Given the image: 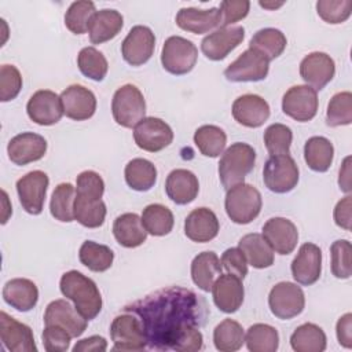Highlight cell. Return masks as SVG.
Listing matches in <instances>:
<instances>
[{
  "instance_id": "1",
  "label": "cell",
  "mask_w": 352,
  "mask_h": 352,
  "mask_svg": "<svg viewBox=\"0 0 352 352\" xmlns=\"http://www.w3.org/2000/svg\"><path fill=\"white\" fill-rule=\"evenodd\" d=\"M124 311L140 320L147 349L195 352L204 346L199 327L205 322L206 307L191 290L179 286L161 289Z\"/></svg>"
},
{
  "instance_id": "2",
  "label": "cell",
  "mask_w": 352,
  "mask_h": 352,
  "mask_svg": "<svg viewBox=\"0 0 352 352\" xmlns=\"http://www.w3.org/2000/svg\"><path fill=\"white\" fill-rule=\"evenodd\" d=\"M60 293L73 301L76 309L87 319H95L102 311V296L96 283L84 274L70 270L59 282Z\"/></svg>"
},
{
  "instance_id": "3",
  "label": "cell",
  "mask_w": 352,
  "mask_h": 352,
  "mask_svg": "<svg viewBox=\"0 0 352 352\" xmlns=\"http://www.w3.org/2000/svg\"><path fill=\"white\" fill-rule=\"evenodd\" d=\"M256 162L254 148L242 142L232 143L219 161V177L224 188H231L243 183L245 177L252 172Z\"/></svg>"
},
{
  "instance_id": "4",
  "label": "cell",
  "mask_w": 352,
  "mask_h": 352,
  "mask_svg": "<svg viewBox=\"0 0 352 352\" xmlns=\"http://www.w3.org/2000/svg\"><path fill=\"white\" fill-rule=\"evenodd\" d=\"M261 205V194L252 184L239 183L227 190L224 208L227 216L236 224L252 223L260 214Z\"/></svg>"
},
{
  "instance_id": "5",
  "label": "cell",
  "mask_w": 352,
  "mask_h": 352,
  "mask_svg": "<svg viewBox=\"0 0 352 352\" xmlns=\"http://www.w3.org/2000/svg\"><path fill=\"white\" fill-rule=\"evenodd\" d=\"M114 121L124 128H135L146 114V100L140 89L133 84L120 87L111 100Z\"/></svg>"
},
{
  "instance_id": "6",
  "label": "cell",
  "mask_w": 352,
  "mask_h": 352,
  "mask_svg": "<svg viewBox=\"0 0 352 352\" xmlns=\"http://www.w3.org/2000/svg\"><path fill=\"white\" fill-rule=\"evenodd\" d=\"M198 59L195 44L182 36H170L165 40L161 51L162 67L175 76L190 73Z\"/></svg>"
},
{
  "instance_id": "7",
  "label": "cell",
  "mask_w": 352,
  "mask_h": 352,
  "mask_svg": "<svg viewBox=\"0 0 352 352\" xmlns=\"http://www.w3.org/2000/svg\"><path fill=\"white\" fill-rule=\"evenodd\" d=\"M298 166L289 154L271 155L263 169L265 187L276 194L292 191L298 183Z\"/></svg>"
},
{
  "instance_id": "8",
  "label": "cell",
  "mask_w": 352,
  "mask_h": 352,
  "mask_svg": "<svg viewBox=\"0 0 352 352\" xmlns=\"http://www.w3.org/2000/svg\"><path fill=\"white\" fill-rule=\"evenodd\" d=\"M110 337L116 351H143L147 349V342L143 326L136 315L124 311L116 316L110 324Z\"/></svg>"
},
{
  "instance_id": "9",
  "label": "cell",
  "mask_w": 352,
  "mask_h": 352,
  "mask_svg": "<svg viewBox=\"0 0 352 352\" xmlns=\"http://www.w3.org/2000/svg\"><path fill=\"white\" fill-rule=\"evenodd\" d=\"M268 305L274 316L287 320L302 312L305 307V296L297 283L279 282L268 294Z\"/></svg>"
},
{
  "instance_id": "10",
  "label": "cell",
  "mask_w": 352,
  "mask_h": 352,
  "mask_svg": "<svg viewBox=\"0 0 352 352\" xmlns=\"http://www.w3.org/2000/svg\"><path fill=\"white\" fill-rule=\"evenodd\" d=\"M133 140L139 148L148 153H157L172 143L173 131L161 118L144 117L133 128Z\"/></svg>"
},
{
  "instance_id": "11",
  "label": "cell",
  "mask_w": 352,
  "mask_h": 352,
  "mask_svg": "<svg viewBox=\"0 0 352 352\" xmlns=\"http://www.w3.org/2000/svg\"><path fill=\"white\" fill-rule=\"evenodd\" d=\"M270 60L257 51L248 48L224 70V77L232 82L261 81L267 77Z\"/></svg>"
},
{
  "instance_id": "12",
  "label": "cell",
  "mask_w": 352,
  "mask_h": 352,
  "mask_svg": "<svg viewBox=\"0 0 352 352\" xmlns=\"http://www.w3.org/2000/svg\"><path fill=\"white\" fill-rule=\"evenodd\" d=\"M50 179L43 170H32L16 182V192L22 208L29 214H40L48 190Z\"/></svg>"
},
{
  "instance_id": "13",
  "label": "cell",
  "mask_w": 352,
  "mask_h": 352,
  "mask_svg": "<svg viewBox=\"0 0 352 352\" xmlns=\"http://www.w3.org/2000/svg\"><path fill=\"white\" fill-rule=\"evenodd\" d=\"M282 110L298 122L311 121L318 113V94L309 85H293L282 98Z\"/></svg>"
},
{
  "instance_id": "14",
  "label": "cell",
  "mask_w": 352,
  "mask_h": 352,
  "mask_svg": "<svg viewBox=\"0 0 352 352\" xmlns=\"http://www.w3.org/2000/svg\"><path fill=\"white\" fill-rule=\"evenodd\" d=\"M155 48V36L153 30L143 25L133 26L121 44L124 60L131 66L144 65Z\"/></svg>"
},
{
  "instance_id": "15",
  "label": "cell",
  "mask_w": 352,
  "mask_h": 352,
  "mask_svg": "<svg viewBox=\"0 0 352 352\" xmlns=\"http://www.w3.org/2000/svg\"><path fill=\"white\" fill-rule=\"evenodd\" d=\"M245 38L242 26H221L204 37L201 51L210 60H221Z\"/></svg>"
},
{
  "instance_id": "16",
  "label": "cell",
  "mask_w": 352,
  "mask_h": 352,
  "mask_svg": "<svg viewBox=\"0 0 352 352\" xmlns=\"http://www.w3.org/2000/svg\"><path fill=\"white\" fill-rule=\"evenodd\" d=\"M26 113L29 118L38 125H54L60 121L63 116L60 96L50 89H38L28 100Z\"/></svg>"
},
{
  "instance_id": "17",
  "label": "cell",
  "mask_w": 352,
  "mask_h": 352,
  "mask_svg": "<svg viewBox=\"0 0 352 352\" xmlns=\"http://www.w3.org/2000/svg\"><path fill=\"white\" fill-rule=\"evenodd\" d=\"M87 319L67 300L51 301L44 312V324L63 327L73 338L80 337L87 329Z\"/></svg>"
},
{
  "instance_id": "18",
  "label": "cell",
  "mask_w": 352,
  "mask_h": 352,
  "mask_svg": "<svg viewBox=\"0 0 352 352\" xmlns=\"http://www.w3.org/2000/svg\"><path fill=\"white\" fill-rule=\"evenodd\" d=\"M267 243L278 254H290L298 242V231L294 223L286 217H271L263 226Z\"/></svg>"
},
{
  "instance_id": "19",
  "label": "cell",
  "mask_w": 352,
  "mask_h": 352,
  "mask_svg": "<svg viewBox=\"0 0 352 352\" xmlns=\"http://www.w3.org/2000/svg\"><path fill=\"white\" fill-rule=\"evenodd\" d=\"M336 74V63L326 52H311L300 63L301 78L315 91L323 89Z\"/></svg>"
},
{
  "instance_id": "20",
  "label": "cell",
  "mask_w": 352,
  "mask_h": 352,
  "mask_svg": "<svg viewBox=\"0 0 352 352\" xmlns=\"http://www.w3.org/2000/svg\"><path fill=\"white\" fill-rule=\"evenodd\" d=\"M7 153L15 165H28L41 160L47 153V140L34 132L15 135L7 144Z\"/></svg>"
},
{
  "instance_id": "21",
  "label": "cell",
  "mask_w": 352,
  "mask_h": 352,
  "mask_svg": "<svg viewBox=\"0 0 352 352\" xmlns=\"http://www.w3.org/2000/svg\"><path fill=\"white\" fill-rule=\"evenodd\" d=\"M292 275L300 285H314L322 272V250L312 242L302 243L292 261Z\"/></svg>"
},
{
  "instance_id": "22",
  "label": "cell",
  "mask_w": 352,
  "mask_h": 352,
  "mask_svg": "<svg viewBox=\"0 0 352 352\" xmlns=\"http://www.w3.org/2000/svg\"><path fill=\"white\" fill-rule=\"evenodd\" d=\"M60 102L63 114L74 121L91 118L96 111V98L92 91L80 84L69 85L62 91Z\"/></svg>"
},
{
  "instance_id": "23",
  "label": "cell",
  "mask_w": 352,
  "mask_h": 352,
  "mask_svg": "<svg viewBox=\"0 0 352 352\" xmlns=\"http://www.w3.org/2000/svg\"><path fill=\"white\" fill-rule=\"evenodd\" d=\"M0 338L4 346L11 352H36L37 346L32 329L10 316L7 312H0Z\"/></svg>"
},
{
  "instance_id": "24",
  "label": "cell",
  "mask_w": 352,
  "mask_h": 352,
  "mask_svg": "<svg viewBox=\"0 0 352 352\" xmlns=\"http://www.w3.org/2000/svg\"><path fill=\"white\" fill-rule=\"evenodd\" d=\"M234 120L248 128L261 126L270 117L268 102L256 94H245L232 103Z\"/></svg>"
},
{
  "instance_id": "25",
  "label": "cell",
  "mask_w": 352,
  "mask_h": 352,
  "mask_svg": "<svg viewBox=\"0 0 352 352\" xmlns=\"http://www.w3.org/2000/svg\"><path fill=\"white\" fill-rule=\"evenodd\" d=\"M214 305L226 314H234L243 302L245 290L242 279L232 274H221L212 286Z\"/></svg>"
},
{
  "instance_id": "26",
  "label": "cell",
  "mask_w": 352,
  "mask_h": 352,
  "mask_svg": "<svg viewBox=\"0 0 352 352\" xmlns=\"http://www.w3.org/2000/svg\"><path fill=\"white\" fill-rule=\"evenodd\" d=\"M219 230V219L209 208H197L184 220V234L192 242H209L217 236Z\"/></svg>"
},
{
  "instance_id": "27",
  "label": "cell",
  "mask_w": 352,
  "mask_h": 352,
  "mask_svg": "<svg viewBox=\"0 0 352 352\" xmlns=\"http://www.w3.org/2000/svg\"><path fill=\"white\" fill-rule=\"evenodd\" d=\"M221 23V15L219 8L212 7L208 10H199L194 7L180 8L176 14V25L190 33L204 34Z\"/></svg>"
},
{
  "instance_id": "28",
  "label": "cell",
  "mask_w": 352,
  "mask_h": 352,
  "mask_svg": "<svg viewBox=\"0 0 352 352\" xmlns=\"http://www.w3.org/2000/svg\"><path fill=\"white\" fill-rule=\"evenodd\" d=\"M165 191L168 198L176 205H187L197 198L199 183L191 170L173 169L166 176Z\"/></svg>"
},
{
  "instance_id": "29",
  "label": "cell",
  "mask_w": 352,
  "mask_h": 352,
  "mask_svg": "<svg viewBox=\"0 0 352 352\" xmlns=\"http://www.w3.org/2000/svg\"><path fill=\"white\" fill-rule=\"evenodd\" d=\"M3 300L19 312L33 309L38 301V289L36 283L26 278H14L6 282L3 287Z\"/></svg>"
},
{
  "instance_id": "30",
  "label": "cell",
  "mask_w": 352,
  "mask_h": 352,
  "mask_svg": "<svg viewBox=\"0 0 352 352\" xmlns=\"http://www.w3.org/2000/svg\"><path fill=\"white\" fill-rule=\"evenodd\" d=\"M124 18L117 10L96 11L88 26V34L92 44H102L114 38L122 29Z\"/></svg>"
},
{
  "instance_id": "31",
  "label": "cell",
  "mask_w": 352,
  "mask_h": 352,
  "mask_svg": "<svg viewBox=\"0 0 352 352\" xmlns=\"http://www.w3.org/2000/svg\"><path fill=\"white\" fill-rule=\"evenodd\" d=\"M116 241L124 248H138L146 242L147 231L136 213H122L113 223Z\"/></svg>"
},
{
  "instance_id": "32",
  "label": "cell",
  "mask_w": 352,
  "mask_h": 352,
  "mask_svg": "<svg viewBox=\"0 0 352 352\" xmlns=\"http://www.w3.org/2000/svg\"><path fill=\"white\" fill-rule=\"evenodd\" d=\"M223 265L214 252H202L191 261V279L202 292H210L214 280L221 275Z\"/></svg>"
},
{
  "instance_id": "33",
  "label": "cell",
  "mask_w": 352,
  "mask_h": 352,
  "mask_svg": "<svg viewBox=\"0 0 352 352\" xmlns=\"http://www.w3.org/2000/svg\"><path fill=\"white\" fill-rule=\"evenodd\" d=\"M238 248L253 268L263 270L274 264V250L261 234L252 232L243 235L238 242Z\"/></svg>"
},
{
  "instance_id": "34",
  "label": "cell",
  "mask_w": 352,
  "mask_h": 352,
  "mask_svg": "<svg viewBox=\"0 0 352 352\" xmlns=\"http://www.w3.org/2000/svg\"><path fill=\"white\" fill-rule=\"evenodd\" d=\"M334 157L333 143L324 136H312L304 144V160L315 172L329 170Z\"/></svg>"
},
{
  "instance_id": "35",
  "label": "cell",
  "mask_w": 352,
  "mask_h": 352,
  "mask_svg": "<svg viewBox=\"0 0 352 352\" xmlns=\"http://www.w3.org/2000/svg\"><path fill=\"white\" fill-rule=\"evenodd\" d=\"M287 44L286 36L275 28H264L257 30L249 41V48L261 54L265 59L272 60L282 55Z\"/></svg>"
},
{
  "instance_id": "36",
  "label": "cell",
  "mask_w": 352,
  "mask_h": 352,
  "mask_svg": "<svg viewBox=\"0 0 352 352\" xmlns=\"http://www.w3.org/2000/svg\"><path fill=\"white\" fill-rule=\"evenodd\" d=\"M126 184L135 191H148L157 182V168L146 158H133L125 165Z\"/></svg>"
},
{
  "instance_id": "37",
  "label": "cell",
  "mask_w": 352,
  "mask_h": 352,
  "mask_svg": "<svg viewBox=\"0 0 352 352\" xmlns=\"http://www.w3.org/2000/svg\"><path fill=\"white\" fill-rule=\"evenodd\" d=\"M326 344L327 338L323 329L315 323H304L290 336V345L296 352H323Z\"/></svg>"
},
{
  "instance_id": "38",
  "label": "cell",
  "mask_w": 352,
  "mask_h": 352,
  "mask_svg": "<svg viewBox=\"0 0 352 352\" xmlns=\"http://www.w3.org/2000/svg\"><path fill=\"white\" fill-rule=\"evenodd\" d=\"M140 217L147 234L154 236L168 235L175 224L172 210L161 204L147 205Z\"/></svg>"
},
{
  "instance_id": "39",
  "label": "cell",
  "mask_w": 352,
  "mask_h": 352,
  "mask_svg": "<svg viewBox=\"0 0 352 352\" xmlns=\"http://www.w3.org/2000/svg\"><path fill=\"white\" fill-rule=\"evenodd\" d=\"M78 258L82 265L94 272L107 271L114 260L113 250L102 243L94 241H85L80 246Z\"/></svg>"
},
{
  "instance_id": "40",
  "label": "cell",
  "mask_w": 352,
  "mask_h": 352,
  "mask_svg": "<svg viewBox=\"0 0 352 352\" xmlns=\"http://www.w3.org/2000/svg\"><path fill=\"white\" fill-rule=\"evenodd\" d=\"M194 143L202 155L216 158L226 148L227 135L220 126L202 125L194 132Z\"/></svg>"
},
{
  "instance_id": "41",
  "label": "cell",
  "mask_w": 352,
  "mask_h": 352,
  "mask_svg": "<svg viewBox=\"0 0 352 352\" xmlns=\"http://www.w3.org/2000/svg\"><path fill=\"white\" fill-rule=\"evenodd\" d=\"M106 204L102 199L85 198L76 194L74 220L87 228H98L104 223Z\"/></svg>"
},
{
  "instance_id": "42",
  "label": "cell",
  "mask_w": 352,
  "mask_h": 352,
  "mask_svg": "<svg viewBox=\"0 0 352 352\" xmlns=\"http://www.w3.org/2000/svg\"><path fill=\"white\" fill-rule=\"evenodd\" d=\"M213 342L220 352H235L245 342L242 326L232 319H224L213 330Z\"/></svg>"
},
{
  "instance_id": "43",
  "label": "cell",
  "mask_w": 352,
  "mask_h": 352,
  "mask_svg": "<svg viewBox=\"0 0 352 352\" xmlns=\"http://www.w3.org/2000/svg\"><path fill=\"white\" fill-rule=\"evenodd\" d=\"M74 199L76 188L70 183H60L55 187L51 202L50 212L55 220L62 223H70L74 220Z\"/></svg>"
},
{
  "instance_id": "44",
  "label": "cell",
  "mask_w": 352,
  "mask_h": 352,
  "mask_svg": "<svg viewBox=\"0 0 352 352\" xmlns=\"http://www.w3.org/2000/svg\"><path fill=\"white\" fill-rule=\"evenodd\" d=\"M245 342L250 352H275L279 346V334L270 324L256 323L248 329Z\"/></svg>"
},
{
  "instance_id": "45",
  "label": "cell",
  "mask_w": 352,
  "mask_h": 352,
  "mask_svg": "<svg viewBox=\"0 0 352 352\" xmlns=\"http://www.w3.org/2000/svg\"><path fill=\"white\" fill-rule=\"evenodd\" d=\"M77 66L87 78L94 81H102L109 70L107 59L95 47H85L78 52Z\"/></svg>"
},
{
  "instance_id": "46",
  "label": "cell",
  "mask_w": 352,
  "mask_h": 352,
  "mask_svg": "<svg viewBox=\"0 0 352 352\" xmlns=\"http://www.w3.org/2000/svg\"><path fill=\"white\" fill-rule=\"evenodd\" d=\"M326 122L329 126L349 125L352 122V94L349 91L337 92L331 96L326 110Z\"/></svg>"
},
{
  "instance_id": "47",
  "label": "cell",
  "mask_w": 352,
  "mask_h": 352,
  "mask_svg": "<svg viewBox=\"0 0 352 352\" xmlns=\"http://www.w3.org/2000/svg\"><path fill=\"white\" fill-rule=\"evenodd\" d=\"M96 12L95 4L89 0L74 1L69 6L65 14V25L74 34H84L88 32L89 21Z\"/></svg>"
},
{
  "instance_id": "48",
  "label": "cell",
  "mask_w": 352,
  "mask_h": 352,
  "mask_svg": "<svg viewBox=\"0 0 352 352\" xmlns=\"http://www.w3.org/2000/svg\"><path fill=\"white\" fill-rule=\"evenodd\" d=\"M292 140L293 132L285 124H272L264 132V144L271 155L289 154Z\"/></svg>"
},
{
  "instance_id": "49",
  "label": "cell",
  "mask_w": 352,
  "mask_h": 352,
  "mask_svg": "<svg viewBox=\"0 0 352 352\" xmlns=\"http://www.w3.org/2000/svg\"><path fill=\"white\" fill-rule=\"evenodd\" d=\"M351 252L352 246L348 239H338L330 246L331 272L338 279L351 276Z\"/></svg>"
},
{
  "instance_id": "50",
  "label": "cell",
  "mask_w": 352,
  "mask_h": 352,
  "mask_svg": "<svg viewBox=\"0 0 352 352\" xmlns=\"http://www.w3.org/2000/svg\"><path fill=\"white\" fill-rule=\"evenodd\" d=\"M318 15L327 23L337 25L345 22L352 12L351 0H319L316 3Z\"/></svg>"
},
{
  "instance_id": "51",
  "label": "cell",
  "mask_w": 352,
  "mask_h": 352,
  "mask_svg": "<svg viewBox=\"0 0 352 352\" xmlns=\"http://www.w3.org/2000/svg\"><path fill=\"white\" fill-rule=\"evenodd\" d=\"M22 88V76L14 65L0 67V100L10 102L18 96Z\"/></svg>"
},
{
  "instance_id": "52",
  "label": "cell",
  "mask_w": 352,
  "mask_h": 352,
  "mask_svg": "<svg viewBox=\"0 0 352 352\" xmlns=\"http://www.w3.org/2000/svg\"><path fill=\"white\" fill-rule=\"evenodd\" d=\"M104 192V182L99 173L94 170H84L77 176L76 180V194L92 198L102 199Z\"/></svg>"
},
{
  "instance_id": "53",
  "label": "cell",
  "mask_w": 352,
  "mask_h": 352,
  "mask_svg": "<svg viewBox=\"0 0 352 352\" xmlns=\"http://www.w3.org/2000/svg\"><path fill=\"white\" fill-rule=\"evenodd\" d=\"M43 345L48 352H65L70 346V340L73 338L63 327L59 326H45L41 334Z\"/></svg>"
},
{
  "instance_id": "54",
  "label": "cell",
  "mask_w": 352,
  "mask_h": 352,
  "mask_svg": "<svg viewBox=\"0 0 352 352\" xmlns=\"http://www.w3.org/2000/svg\"><path fill=\"white\" fill-rule=\"evenodd\" d=\"M221 265L228 272L241 279L248 275V260L239 248H230L221 254Z\"/></svg>"
},
{
  "instance_id": "55",
  "label": "cell",
  "mask_w": 352,
  "mask_h": 352,
  "mask_svg": "<svg viewBox=\"0 0 352 352\" xmlns=\"http://www.w3.org/2000/svg\"><path fill=\"white\" fill-rule=\"evenodd\" d=\"M250 3L246 0L239 1H223L219 7L221 15V25L231 26L232 23L243 19L249 14Z\"/></svg>"
},
{
  "instance_id": "56",
  "label": "cell",
  "mask_w": 352,
  "mask_h": 352,
  "mask_svg": "<svg viewBox=\"0 0 352 352\" xmlns=\"http://www.w3.org/2000/svg\"><path fill=\"white\" fill-rule=\"evenodd\" d=\"M351 208L352 199L351 195H346L341 201L337 202L334 208V221L338 227L349 231L351 230Z\"/></svg>"
},
{
  "instance_id": "57",
  "label": "cell",
  "mask_w": 352,
  "mask_h": 352,
  "mask_svg": "<svg viewBox=\"0 0 352 352\" xmlns=\"http://www.w3.org/2000/svg\"><path fill=\"white\" fill-rule=\"evenodd\" d=\"M336 333H337L338 344L349 349L352 346V315L349 312L342 315L338 319L336 326Z\"/></svg>"
},
{
  "instance_id": "58",
  "label": "cell",
  "mask_w": 352,
  "mask_h": 352,
  "mask_svg": "<svg viewBox=\"0 0 352 352\" xmlns=\"http://www.w3.org/2000/svg\"><path fill=\"white\" fill-rule=\"evenodd\" d=\"M107 349V341L100 336H91L80 340L74 346V352H103Z\"/></svg>"
},
{
  "instance_id": "59",
  "label": "cell",
  "mask_w": 352,
  "mask_h": 352,
  "mask_svg": "<svg viewBox=\"0 0 352 352\" xmlns=\"http://www.w3.org/2000/svg\"><path fill=\"white\" fill-rule=\"evenodd\" d=\"M351 157H346L342 162V166L340 168V177H338V186L344 192H351V168H349Z\"/></svg>"
},
{
  "instance_id": "60",
  "label": "cell",
  "mask_w": 352,
  "mask_h": 352,
  "mask_svg": "<svg viewBox=\"0 0 352 352\" xmlns=\"http://www.w3.org/2000/svg\"><path fill=\"white\" fill-rule=\"evenodd\" d=\"M258 4H260L261 7H264V8H268V10H275V8H279V7L283 6V3H278V4L275 3V4H274V3H263V1H260Z\"/></svg>"
}]
</instances>
